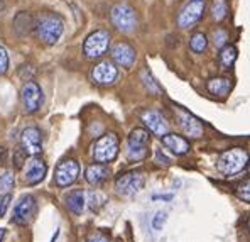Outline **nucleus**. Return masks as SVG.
Listing matches in <instances>:
<instances>
[{
    "label": "nucleus",
    "mask_w": 250,
    "mask_h": 242,
    "mask_svg": "<svg viewBox=\"0 0 250 242\" xmlns=\"http://www.w3.org/2000/svg\"><path fill=\"white\" fill-rule=\"evenodd\" d=\"M64 31V21L54 12H41L34 17V29L32 32L46 46H53L60 41Z\"/></svg>",
    "instance_id": "obj_1"
},
{
    "label": "nucleus",
    "mask_w": 250,
    "mask_h": 242,
    "mask_svg": "<svg viewBox=\"0 0 250 242\" xmlns=\"http://www.w3.org/2000/svg\"><path fill=\"white\" fill-rule=\"evenodd\" d=\"M247 161H249V154L245 149L242 148H233L229 149L218 157V163L216 168L222 175L231 176L240 173L244 168H247Z\"/></svg>",
    "instance_id": "obj_2"
},
{
    "label": "nucleus",
    "mask_w": 250,
    "mask_h": 242,
    "mask_svg": "<svg viewBox=\"0 0 250 242\" xmlns=\"http://www.w3.org/2000/svg\"><path fill=\"white\" fill-rule=\"evenodd\" d=\"M110 36L108 31L105 29H98V31H93L83 43V53L88 60H98L108 51L110 47Z\"/></svg>",
    "instance_id": "obj_3"
},
{
    "label": "nucleus",
    "mask_w": 250,
    "mask_h": 242,
    "mask_svg": "<svg viewBox=\"0 0 250 242\" xmlns=\"http://www.w3.org/2000/svg\"><path fill=\"white\" fill-rule=\"evenodd\" d=\"M91 154H93L97 163H100V164L112 163L117 157V154H119V137H117L113 132H108V134L102 135L93 144Z\"/></svg>",
    "instance_id": "obj_4"
},
{
    "label": "nucleus",
    "mask_w": 250,
    "mask_h": 242,
    "mask_svg": "<svg viewBox=\"0 0 250 242\" xmlns=\"http://www.w3.org/2000/svg\"><path fill=\"white\" fill-rule=\"evenodd\" d=\"M110 19H112V24L125 34H128L137 27V14L127 3H117L110 12Z\"/></svg>",
    "instance_id": "obj_5"
},
{
    "label": "nucleus",
    "mask_w": 250,
    "mask_h": 242,
    "mask_svg": "<svg viewBox=\"0 0 250 242\" xmlns=\"http://www.w3.org/2000/svg\"><path fill=\"white\" fill-rule=\"evenodd\" d=\"M149 131L134 129L128 135L127 141V156L130 161H142L147 156V146H149Z\"/></svg>",
    "instance_id": "obj_6"
},
{
    "label": "nucleus",
    "mask_w": 250,
    "mask_h": 242,
    "mask_svg": "<svg viewBox=\"0 0 250 242\" xmlns=\"http://www.w3.org/2000/svg\"><path fill=\"white\" fill-rule=\"evenodd\" d=\"M144 173L142 171H128V173H124L117 178L115 181V190L120 193V195L130 197L135 195L137 192H141L144 188Z\"/></svg>",
    "instance_id": "obj_7"
},
{
    "label": "nucleus",
    "mask_w": 250,
    "mask_h": 242,
    "mask_svg": "<svg viewBox=\"0 0 250 242\" xmlns=\"http://www.w3.org/2000/svg\"><path fill=\"white\" fill-rule=\"evenodd\" d=\"M207 2L205 0H189L183 5L181 12L178 16V25L183 29H189L203 17Z\"/></svg>",
    "instance_id": "obj_8"
},
{
    "label": "nucleus",
    "mask_w": 250,
    "mask_h": 242,
    "mask_svg": "<svg viewBox=\"0 0 250 242\" xmlns=\"http://www.w3.org/2000/svg\"><path fill=\"white\" fill-rule=\"evenodd\" d=\"M80 166L75 159H62L58 164L56 171H54V181L60 188H66V186L73 185L78 179Z\"/></svg>",
    "instance_id": "obj_9"
},
{
    "label": "nucleus",
    "mask_w": 250,
    "mask_h": 242,
    "mask_svg": "<svg viewBox=\"0 0 250 242\" xmlns=\"http://www.w3.org/2000/svg\"><path fill=\"white\" fill-rule=\"evenodd\" d=\"M21 100L24 110L27 113H34L41 109L42 104V90L36 82H25L21 91Z\"/></svg>",
    "instance_id": "obj_10"
},
{
    "label": "nucleus",
    "mask_w": 250,
    "mask_h": 242,
    "mask_svg": "<svg viewBox=\"0 0 250 242\" xmlns=\"http://www.w3.org/2000/svg\"><path fill=\"white\" fill-rule=\"evenodd\" d=\"M36 208H38V205H36L34 197H32V195H24L19 201H17L16 207H14L12 220L16 223H19V225H27V223L34 219Z\"/></svg>",
    "instance_id": "obj_11"
},
{
    "label": "nucleus",
    "mask_w": 250,
    "mask_h": 242,
    "mask_svg": "<svg viewBox=\"0 0 250 242\" xmlns=\"http://www.w3.org/2000/svg\"><path fill=\"white\" fill-rule=\"evenodd\" d=\"M117 75H119V69L113 65V61H102V63L95 65L93 71H91V78L97 85H112L117 80Z\"/></svg>",
    "instance_id": "obj_12"
},
{
    "label": "nucleus",
    "mask_w": 250,
    "mask_h": 242,
    "mask_svg": "<svg viewBox=\"0 0 250 242\" xmlns=\"http://www.w3.org/2000/svg\"><path fill=\"white\" fill-rule=\"evenodd\" d=\"M21 144L25 154H29V156H38V154H41L42 137H41L39 129H36V127H27V129L22 131Z\"/></svg>",
    "instance_id": "obj_13"
},
{
    "label": "nucleus",
    "mask_w": 250,
    "mask_h": 242,
    "mask_svg": "<svg viewBox=\"0 0 250 242\" xmlns=\"http://www.w3.org/2000/svg\"><path fill=\"white\" fill-rule=\"evenodd\" d=\"M141 119H142V122L146 124L147 129H149V132H152L154 135L163 137V135H166L169 132V124L159 112H156V110H146V112H142Z\"/></svg>",
    "instance_id": "obj_14"
},
{
    "label": "nucleus",
    "mask_w": 250,
    "mask_h": 242,
    "mask_svg": "<svg viewBox=\"0 0 250 242\" xmlns=\"http://www.w3.org/2000/svg\"><path fill=\"white\" fill-rule=\"evenodd\" d=\"M112 58L122 68H132L135 63V49L128 43H117L112 47Z\"/></svg>",
    "instance_id": "obj_15"
},
{
    "label": "nucleus",
    "mask_w": 250,
    "mask_h": 242,
    "mask_svg": "<svg viewBox=\"0 0 250 242\" xmlns=\"http://www.w3.org/2000/svg\"><path fill=\"white\" fill-rule=\"evenodd\" d=\"M47 173V166L46 163L41 159V157L34 156L31 161L27 163V168H25V175L24 179L27 185H38L44 179V176Z\"/></svg>",
    "instance_id": "obj_16"
},
{
    "label": "nucleus",
    "mask_w": 250,
    "mask_h": 242,
    "mask_svg": "<svg viewBox=\"0 0 250 242\" xmlns=\"http://www.w3.org/2000/svg\"><path fill=\"white\" fill-rule=\"evenodd\" d=\"M179 122H181L183 132H185L188 137H194V139L201 137V134H203V126H201V122L196 119V117H193L188 112H181Z\"/></svg>",
    "instance_id": "obj_17"
},
{
    "label": "nucleus",
    "mask_w": 250,
    "mask_h": 242,
    "mask_svg": "<svg viewBox=\"0 0 250 242\" xmlns=\"http://www.w3.org/2000/svg\"><path fill=\"white\" fill-rule=\"evenodd\" d=\"M161 141H163V144L166 146L167 149H171L176 156H183V154H186L188 151H189V142H188L183 135L169 134L167 132L166 135L161 137Z\"/></svg>",
    "instance_id": "obj_18"
},
{
    "label": "nucleus",
    "mask_w": 250,
    "mask_h": 242,
    "mask_svg": "<svg viewBox=\"0 0 250 242\" xmlns=\"http://www.w3.org/2000/svg\"><path fill=\"white\" fill-rule=\"evenodd\" d=\"M207 90L215 97H227L231 90V80L225 76H215L207 82Z\"/></svg>",
    "instance_id": "obj_19"
},
{
    "label": "nucleus",
    "mask_w": 250,
    "mask_h": 242,
    "mask_svg": "<svg viewBox=\"0 0 250 242\" xmlns=\"http://www.w3.org/2000/svg\"><path fill=\"white\" fill-rule=\"evenodd\" d=\"M108 175H110V170L105 166V164H100V163L91 164V166H88L86 171H84V178H86V181L93 186L102 185V183L108 178Z\"/></svg>",
    "instance_id": "obj_20"
},
{
    "label": "nucleus",
    "mask_w": 250,
    "mask_h": 242,
    "mask_svg": "<svg viewBox=\"0 0 250 242\" xmlns=\"http://www.w3.org/2000/svg\"><path fill=\"white\" fill-rule=\"evenodd\" d=\"M34 29V17L29 12H19L14 19V31L17 32V36L25 38L29 36Z\"/></svg>",
    "instance_id": "obj_21"
},
{
    "label": "nucleus",
    "mask_w": 250,
    "mask_h": 242,
    "mask_svg": "<svg viewBox=\"0 0 250 242\" xmlns=\"http://www.w3.org/2000/svg\"><path fill=\"white\" fill-rule=\"evenodd\" d=\"M66 207L75 215H80L84 210V192L83 190H73L66 197Z\"/></svg>",
    "instance_id": "obj_22"
},
{
    "label": "nucleus",
    "mask_w": 250,
    "mask_h": 242,
    "mask_svg": "<svg viewBox=\"0 0 250 242\" xmlns=\"http://www.w3.org/2000/svg\"><path fill=\"white\" fill-rule=\"evenodd\" d=\"M238 56V49L233 44H225L223 47H220V63L225 68H231Z\"/></svg>",
    "instance_id": "obj_23"
},
{
    "label": "nucleus",
    "mask_w": 250,
    "mask_h": 242,
    "mask_svg": "<svg viewBox=\"0 0 250 242\" xmlns=\"http://www.w3.org/2000/svg\"><path fill=\"white\" fill-rule=\"evenodd\" d=\"M209 14H211L213 21L222 22L227 17V14H229V3H227V0H213Z\"/></svg>",
    "instance_id": "obj_24"
},
{
    "label": "nucleus",
    "mask_w": 250,
    "mask_h": 242,
    "mask_svg": "<svg viewBox=\"0 0 250 242\" xmlns=\"http://www.w3.org/2000/svg\"><path fill=\"white\" fill-rule=\"evenodd\" d=\"M189 47H191V51H194V53H203V51H207V47H208V38L203 34V32H194L189 39Z\"/></svg>",
    "instance_id": "obj_25"
},
{
    "label": "nucleus",
    "mask_w": 250,
    "mask_h": 242,
    "mask_svg": "<svg viewBox=\"0 0 250 242\" xmlns=\"http://www.w3.org/2000/svg\"><path fill=\"white\" fill-rule=\"evenodd\" d=\"M106 198L98 192H90L84 195V203H88V207L91 208L93 212H98L102 207L105 205Z\"/></svg>",
    "instance_id": "obj_26"
},
{
    "label": "nucleus",
    "mask_w": 250,
    "mask_h": 242,
    "mask_svg": "<svg viewBox=\"0 0 250 242\" xmlns=\"http://www.w3.org/2000/svg\"><path fill=\"white\" fill-rule=\"evenodd\" d=\"M141 80H142V83H144V87L149 90V93H152V95H159L161 93V87L156 83V80L152 78V75H150L147 69H142L141 71Z\"/></svg>",
    "instance_id": "obj_27"
},
{
    "label": "nucleus",
    "mask_w": 250,
    "mask_h": 242,
    "mask_svg": "<svg viewBox=\"0 0 250 242\" xmlns=\"http://www.w3.org/2000/svg\"><path fill=\"white\" fill-rule=\"evenodd\" d=\"M14 183H16V179H14L12 171H3V173L0 175V192H2L3 195L9 193L10 190L14 188Z\"/></svg>",
    "instance_id": "obj_28"
},
{
    "label": "nucleus",
    "mask_w": 250,
    "mask_h": 242,
    "mask_svg": "<svg viewBox=\"0 0 250 242\" xmlns=\"http://www.w3.org/2000/svg\"><path fill=\"white\" fill-rule=\"evenodd\" d=\"M250 181L249 179H245L244 183H240V185L237 186V190H235V193H237V197L240 198V200H244V201H250Z\"/></svg>",
    "instance_id": "obj_29"
},
{
    "label": "nucleus",
    "mask_w": 250,
    "mask_h": 242,
    "mask_svg": "<svg viewBox=\"0 0 250 242\" xmlns=\"http://www.w3.org/2000/svg\"><path fill=\"white\" fill-rule=\"evenodd\" d=\"M36 75V68L32 65H22L19 68V76L24 82H32V78H34Z\"/></svg>",
    "instance_id": "obj_30"
},
{
    "label": "nucleus",
    "mask_w": 250,
    "mask_h": 242,
    "mask_svg": "<svg viewBox=\"0 0 250 242\" xmlns=\"http://www.w3.org/2000/svg\"><path fill=\"white\" fill-rule=\"evenodd\" d=\"M227 41H229V34H227L223 29H216V31L213 32V43H215V46L223 47L225 44H229Z\"/></svg>",
    "instance_id": "obj_31"
},
{
    "label": "nucleus",
    "mask_w": 250,
    "mask_h": 242,
    "mask_svg": "<svg viewBox=\"0 0 250 242\" xmlns=\"http://www.w3.org/2000/svg\"><path fill=\"white\" fill-rule=\"evenodd\" d=\"M27 161V154L22 148H17L16 153H14V168L16 170H21L22 166H24V163Z\"/></svg>",
    "instance_id": "obj_32"
},
{
    "label": "nucleus",
    "mask_w": 250,
    "mask_h": 242,
    "mask_svg": "<svg viewBox=\"0 0 250 242\" xmlns=\"http://www.w3.org/2000/svg\"><path fill=\"white\" fill-rule=\"evenodd\" d=\"M7 69H9V54L5 47L0 46V75H5Z\"/></svg>",
    "instance_id": "obj_33"
},
{
    "label": "nucleus",
    "mask_w": 250,
    "mask_h": 242,
    "mask_svg": "<svg viewBox=\"0 0 250 242\" xmlns=\"http://www.w3.org/2000/svg\"><path fill=\"white\" fill-rule=\"evenodd\" d=\"M164 222H166V212H157L156 217L152 219V227L156 230H161L164 225Z\"/></svg>",
    "instance_id": "obj_34"
},
{
    "label": "nucleus",
    "mask_w": 250,
    "mask_h": 242,
    "mask_svg": "<svg viewBox=\"0 0 250 242\" xmlns=\"http://www.w3.org/2000/svg\"><path fill=\"white\" fill-rule=\"evenodd\" d=\"M9 203H10V193H5V195L0 198V217L5 215L7 208H9Z\"/></svg>",
    "instance_id": "obj_35"
},
{
    "label": "nucleus",
    "mask_w": 250,
    "mask_h": 242,
    "mask_svg": "<svg viewBox=\"0 0 250 242\" xmlns=\"http://www.w3.org/2000/svg\"><path fill=\"white\" fill-rule=\"evenodd\" d=\"M86 242H108V237H106L105 234H102V232H93V234H90V236H88Z\"/></svg>",
    "instance_id": "obj_36"
},
{
    "label": "nucleus",
    "mask_w": 250,
    "mask_h": 242,
    "mask_svg": "<svg viewBox=\"0 0 250 242\" xmlns=\"http://www.w3.org/2000/svg\"><path fill=\"white\" fill-rule=\"evenodd\" d=\"M7 159H9V153H7V149L3 146H0V166H3L7 163Z\"/></svg>",
    "instance_id": "obj_37"
},
{
    "label": "nucleus",
    "mask_w": 250,
    "mask_h": 242,
    "mask_svg": "<svg viewBox=\"0 0 250 242\" xmlns=\"http://www.w3.org/2000/svg\"><path fill=\"white\" fill-rule=\"evenodd\" d=\"M157 161H164V164H169V163H171V161H169L167 157L164 156V154L161 153V151H157Z\"/></svg>",
    "instance_id": "obj_38"
},
{
    "label": "nucleus",
    "mask_w": 250,
    "mask_h": 242,
    "mask_svg": "<svg viewBox=\"0 0 250 242\" xmlns=\"http://www.w3.org/2000/svg\"><path fill=\"white\" fill-rule=\"evenodd\" d=\"M3 237H5V229H0V242L3 241Z\"/></svg>",
    "instance_id": "obj_39"
}]
</instances>
